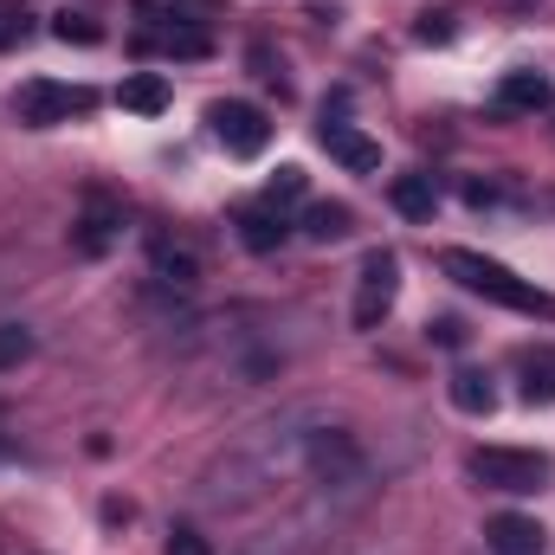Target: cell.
<instances>
[{
  "label": "cell",
  "mask_w": 555,
  "mask_h": 555,
  "mask_svg": "<svg viewBox=\"0 0 555 555\" xmlns=\"http://www.w3.org/2000/svg\"><path fill=\"white\" fill-rule=\"evenodd\" d=\"M446 395H452V408L472 420L498 414V388H491V375H478V369H452L446 375Z\"/></svg>",
  "instance_id": "4fadbf2b"
},
{
  "label": "cell",
  "mask_w": 555,
  "mask_h": 555,
  "mask_svg": "<svg viewBox=\"0 0 555 555\" xmlns=\"http://www.w3.org/2000/svg\"><path fill=\"white\" fill-rule=\"evenodd\" d=\"M7 452H13V446H7V439H0V459H7Z\"/></svg>",
  "instance_id": "4316f807"
},
{
  "label": "cell",
  "mask_w": 555,
  "mask_h": 555,
  "mask_svg": "<svg viewBox=\"0 0 555 555\" xmlns=\"http://www.w3.org/2000/svg\"><path fill=\"white\" fill-rule=\"evenodd\" d=\"M284 240H291V220L278 214V201L240 207V246H246V253H278Z\"/></svg>",
  "instance_id": "ba28073f"
},
{
  "label": "cell",
  "mask_w": 555,
  "mask_h": 555,
  "mask_svg": "<svg viewBox=\"0 0 555 555\" xmlns=\"http://www.w3.org/2000/svg\"><path fill=\"white\" fill-rule=\"evenodd\" d=\"M439 272L452 278V284H465L472 297H491V304H504V310H524V317L555 323V297L550 291H537L530 278H517L511 266H498V259H485V253L446 246V253H439Z\"/></svg>",
  "instance_id": "6da1fadb"
},
{
  "label": "cell",
  "mask_w": 555,
  "mask_h": 555,
  "mask_svg": "<svg viewBox=\"0 0 555 555\" xmlns=\"http://www.w3.org/2000/svg\"><path fill=\"white\" fill-rule=\"evenodd\" d=\"M149 266H155L162 284H181V291L201 284V259H194V246H175V240H162V233L149 240Z\"/></svg>",
  "instance_id": "9a60e30c"
},
{
  "label": "cell",
  "mask_w": 555,
  "mask_h": 555,
  "mask_svg": "<svg viewBox=\"0 0 555 555\" xmlns=\"http://www.w3.org/2000/svg\"><path fill=\"white\" fill-rule=\"evenodd\" d=\"M414 33L426 39V46H446V39H452V13H420Z\"/></svg>",
  "instance_id": "cb8c5ba5"
},
{
  "label": "cell",
  "mask_w": 555,
  "mask_h": 555,
  "mask_svg": "<svg viewBox=\"0 0 555 555\" xmlns=\"http://www.w3.org/2000/svg\"><path fill=\"white\" fill-rule=\"evenodd\" d=\"M517 375H524V401H530V408H550L555 401V356L550 349L517 356Z\"/></svg>",
  "instance_id": "ac0fdd59"
},
{
  "label": "cell",
  "mask_w": 555,
  "mask_h": 555,
  "mask_svg": "<svg viewBox=\"0 0 555 555\" xmlns=\"http://www.w3.org/2000/svg\"><path fill=\"white\" fill-rule=\"evenodd\" d=\"M388 201H395V214H408V220H433V207H439V181H433V175H395Z\"/></svg>",
  "instance_id": "e0dca14e"
},
{
  "label": "cell",
  "mask_w": 555,
  "mask_h": 555,
  "mask_svg": "<svg viewBox=\"0 0 555 555\" xmlns=\"http://www.w3.org/2000/svg\"><path fill=\"white\" fill-rule=\"evenodd\" d=\"M498 104L537 117V111H550L555 104V85L543 78V72H504V78H498Z\"/></svg>",
  "instance_id": "8fae6325"
},
{
  "label": "cell",
  "mask_w": 555,
  "mask_h": 555,
  "mask_svg": "<svg viewBox=\"0 0 555 555\" xmlns=\"http://www.w3.org/2000/svg\"><path fill=\"white\" fill-rule=\"evenodd\" d=\"M433 343H439V349H459V343H465V323H459V317H439V323H433Z\"/></svg>",
  "instance_id": "484cf974"
},
{
  "label": "cell",
  "mask_w": 555,
  "mask_h": 555,
  "mask_svg": "<svg viewBox=\"0 0 555 555\" xmlns=\"http://www.w3.org/2000/svg\"><path fill=\"white\" fill-rule=\"evenodd\" d=\"M117 227H124V220H117V207H104V201H91V207H85V220L72 227V246H78L85 259H104V253L117 246Z\"/></svg>",
  "instance_id": "7c38bea8"
},
{
  "label": "cell",
  "mask_w": 555,
  "mask_h": 555,
  "mask_svg": "<svg viewBox=\"0 0 555 555\" xmlns=\"http://www.w3.org/2000/svg\"><path fill=\"white\" fill-rule=\"evenodd\" d=\"M168 555H214V543H207L194 524H175V530H168Z\"/></svg>",
  "instance_id": "7402d4cb"
},
{
  "label": "cell",
  "mask_w": 555,
  "mask_h": 555,
  "mask_svg": "<svg viewBox=\"0 0 555 555\" xmlns=\"http://www.w3.org/2000/svg\"><path fill=\"white\" fill-rule=\"evenodd\" d=\"M117 104L137 111V117H162V111H168V78H162V72H130V78L117 85Z\"/></svg>",
  "instance_id": "2e32d148"
},
{
  "label": "cell",
  "mask_w": 555,
  "mask_h": 555,
  "mask_svg": "<svg viewBox=\"0 0 555 555\" xmlns=\"http://www.w3.org/2000/svg\"><path fill=\"white\" fill-rule=\"evenodd\" d=\"M304 194V168H278L272 188H266V201H297Z\"/></svg>",
  "instance_id": "603a6c76"
},
{
  "label": "cell",
  "mask_w": 555,
  "mask_h": 555,
  "mask_svg": "<svg viewBox=\"0 0 555 555\" xmlns=\"http://www.w3.org/2000/svg\"><path fill=\"white\" fill-rule=\"evenodd\" d=\"M98 111V91L91 85H59V78H26L13 91V117L26 130H59L72 117H91Z\"/></svg>",
  "instance_id": "3957f363"
},
{
  "label": "cell",
  "mask_w": 555,
  "mask_h": 555,
  "mask_svg": "<svg viewBox=\"0 0 555 555\" xmlns=\"http://www.w3.org/2000/svg\"><path fill=\"white\" fill-rule=\"evenodd\" d=\"M137 52H149V59H207L214 33H201V26H142Z\"/></svg>",
  "instance_id": "8992f818"
},
{
  "label": "cell",
  "mask_w": 555,
  "mask_h": 555,
  "mask_svg": "<svg viewBox=\"0 0 555 555\" xmlns=\"http://www.w3.org/2000/svg\"><path fill=\"white\" fill-rule=\"evenodd\" d=\"M395 297H401V259L382 246V253L362 259V278H356V330H382Z\"/></svg>",
  "instance_id": "277c9868"
},
{
  "label": "cell",
  "mask_w": 555,
  "mask_h": 555,
  "mask_svg": "<svg viewBox=\"0 0 555 555\" xmlns=\"http://www.w3.org/2000/svg\"><path fill=\"white\" fill-rule=\"evenodd\" d=\"M52 39H59V46H104V26H98L91 13H72V7H65V13H52Z\"/></svg>",
  "instance_id": "d6986e66"
},
{
  "label": "cell",
  "mask_w": 555,
  "mask_h": 555,
  "mask_svg": "<svg viewBox=\"0 0 555 555\" xmlns=\"http://www.w3.org/2000/svg\"><path fill=\"white\" fill-rule=\"evenodd\" d=\"M550 452H530V446H478L472 452V478L504 498H537L550 485Z\"/></svg>",
  "instance_id": "7a4b0ae2"
},
{
  "label": "cell",
  "mask_w": 555,
  "mask_h": 555,
  "mask_svg": "<svg viewBox=\"0 0 555 555\" xmlns=\"http://www.w3.org/2000/svg\"><path fill=\"white\" fill-rule=\"evenodd\" d=\"M207 124H214V137L227 142V155H240V162L266 155V142H272V117L259 104H214Z\"/></svg>",
  "instance_id": "5b68a950"
},
{
  "label": "cell",
  "mask_w": 555,
  "mask_h": 555,
  "mask_svg": "<svg viewBox=\"0 0 555 555\" xmlns=\"http://www.w3.org/2000/svg\"><path fill=\"white\" fill-rule=\"evenodd\" d=\"M317 142H323V149H330L349 175H375V168H382V142L362 137V130H349V124H330V117H323Z\"/></svg>",
  "instance_id": "52a82bcc"
},
{
  "label": "cell",
  "mask_w": 555,
  "mask_h": 555,
  "mask_svg": "<svg viewBox=\"0 0 555 555\" xmlns=\"http://www.w3.org/2000/svg\"><path fill=\"white\" fill-rule=\"evenodd\" d=\"M356 233V214L343 207V201H310L304 207V240H317V246H343Z\"/></svg>",
  "instance_id": "5bb4252c"
},
{
  "label": "cell",
  "mask_w": 555,
  "mask_h": 555,
  "mask_svg": "<svg viewBox=\"0 0 555 555\" xmlns=\"http://www.w3.org/2000/svg\"><path fill=\"white\" fill-rule=\"evenodd\" d=\"M137 7V20H149V26H214L220 20V0H130Z\"/></svg>",
  "instance_id": "30bf717a"
},
{
  "label": "cell",
  "mask_w": 555,
  "mask_h": 555,
  "mask_svg": "<svg viewBox=\"0 0 555 555\" xmlns=\"http://www.w3.org/2000/svg\"><path fill=\"white\" fill-rule=\"evenodd\" d=\"M253 72H259L266 85H278V91H284V59H272V46H253Z\"/></svg>",
  "instance_id": "d4e9b609"
},
{
  "label": "cell",
  "mask_w": 555,
  "mask_h": 555,
  "mask_svg": "<svg viewBox=\"0 0 555 555\" xmlns=\"http://www.w3.org/2000/svg\"><path fill=\"white\" fill-rule=\"evenodd\" d=\"M26 356H33V330H26V323H0V375L20 369Z\"/></svg>",
  "instance_id": "44dd1931"
},
{
  "label": "cell",
  "mask_w": 555,
  "mask_h": 555,
  "mask_svg": "<svg viewBox=\"0 0 555 555\" xmlns=\"http://www.w3.org/2000/svg\"><path fill=\"white\" fill-rule=\"evenodd\" d=\"M33 39V13L20 7V0H0V52H13V46H26Z\"/></svg>",
  "instance_id": "ffe728a7"
},
{
  "label": "cell",
  "mask_w": 555,
  "mask_h": 555,
  "mask_svg": "<svg viewBox=\"0 0 555 555\" xmlns=\"http://www.w3.org/2000/svg\"><path fill=\"white\" fill-rule=\"evenodd\" d=\"M485 543H491V555H543V524L504 511V517L485 524Z\"/></svg>",
  "instance_id": "9c48e42d"
}]
</instances>
